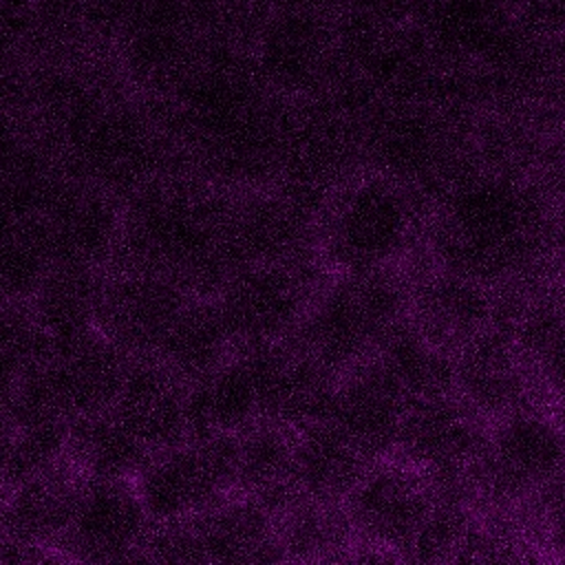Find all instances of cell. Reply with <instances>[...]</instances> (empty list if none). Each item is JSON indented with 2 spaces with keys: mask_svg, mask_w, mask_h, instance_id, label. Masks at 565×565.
Here are the masks:
<instances>
[{
  "mask_svg": "<svg viewBox=\"0 0 565 565\" xmlns=\"http://www.w3.org/2000/svg\"><path fill=\"white\" fill-rule=\"evenodd\" d=\"M154 521L135 479H86L60 543L62 563L143 561Z\"/></svg>",
  "mask_w": 565,
  "mask_h": 565,
  "instance_id": "4fadbf2b",
  "label": "cell"
},
{
  "mask_svg": "<svg viewBox=\"0 0 565 565\" xmlns=\"http://www.w3.org/2000/svg\"><path fill=\"white\" fill-rule=\"evenodd\" d=\"M296 430L258 422L236 435V494L252 497L274 512L294 499Z\"/></svg>",
  "mask_w": 565,
  "mask_h": 565,
  "instance_id": "d4e9b609",
  "label": "cell"
},
{
  "mask_svg": "<svg viewBox=\"0 0 565 565\" xmlns=\"http://www.w3.org/2000/svg\"><path fill=\"white\" fill-rule=\"evenodd\" d=\"M499 324L516 342L550 402H565V276H534L501 289Z\"/></svg>",
  "mask_w": 565,
  "mask_h": 565,
  "instance_id": "e0dca14e",
  "label": "cell"
},
{
  "mask_svg": "<svg viewBox=\"0 0 565 565\" xmlns=\"http://www.w3.org/2000/svg\"><path fill=\"white\" fill-rule=\"evenodd\" d=\"M375 463L329 419L296 430L294 497L344 503L362 475Z\"/></svg>",
  "mask_w": 565,
  "mask_h": 565,
  "instance_id": "cb8c5ba5",
  "label": "cell"
},
{
  "mask_svg": "<svg viewBox=\"0 0 565 565\" xmlns=\"http://www.w3.org/2000/svg\"><path fill=\"white\" fill-rule=\"evenodd\" d=\"M488 422L455 391L411 402L395 450L397 457L441 483L466 486Z\"/></svg>",
  "mask_w": 565,
  "mask_h": 565,
  "instance_id": "9a60e30c",
  "label": "cell"
},
{
  "mask_svg": "<svg viewBox=\"0 0 565 565\" xmlns=\"http://www.w3.org/2000/svg\"><path fill=\"white\" fill-rule=\"evenodd\" d=\"M132 360L108 335L93 329L53 347L29 375L49 406L73 424L113 408Z\"/></svg>",
  "mask_w": 565,
  "mask_h": 565,
  "instance_id": "5bb4252c",
  "label": "cell"
},
{
  "mask_svg": "<svg viewBox=\"0 0 565 565\" xmlns=\"http://www.w3.org/2000/svg\"><path fill=\"white\" fill-rule=\"evenodd\" d=\"M408 406V393L373 355L338 375L324 419L380 461L393 455Z\"/></svg>",
  "mask_w": 565,
  "mask_h": 565,
  "instance_id": "d6986e66",
  "label": "cell"
},
{
  "mask_svg": "<svg viewBox=\"0 0 565 565\" xmlns=\"http://www.w3.org/2000/svg\"><path fill=\"white\" fill-rule=\"evenodd\" d=\"M419 190L404 179L360 166L322 196L313 223V254L327 274L406 267L422 238Z\"/></svg>",
  "mask_w": 565,
  "mask_h": 565,
  "instance_id": "3957f363",
  "label": "cell"
},
{
  "mask_svg": "<svg viewBox=\"0 0 565 565\" xmlns=\"http://www.w3.org/2000/svg\"><path fill=\"white\" fill-rule=\"evenodd\" d=\"M411 402L455 391V355L428 340L406 316L375 353Z\"/></svg>",
  "mask_w": 565,
  "mask_h": 565,
  "instance_id": "f546056e",
  "label": "cell"
},
{
  "mask_svg": "<svg viewBox=\"0 0 565 565\" xmlns=\"http://www.w3.org/2000/svg\"><path fill=\"white\" fill-rule=\"evenodd\" d=\"M236 435L192 433L154 450L135 486L154 523L196 516L236 494Z\"/></svg>",
  "mask_w": 565,
  "mask_h": 565,
  "instance_id": "ba28073f",
  "label": "cell"
},
{
  "mask_svg": "<svg viewBox=\"0 0 565 565\" xmlns=\"http://www.w3.org/2000/svg\"><path fill=\"white\" fill-rule=\"evenodd\" d=\"M249 55L263 84L280 99L305 102L327 90L324 33L311 11L282 4L258 31Z\"/></svg>",
  "mask_w": 565,
  "mask_h": 565,
  "instance_id": "ffe728a7",
  "label": "cell"
},
{
  "mask_svg": "<svg viewBox=\"0 0 565 565\" xmlns=\"http://www.w3.org/2000/svg\"><path fill=\"white\" fill-rule=\"evenodd\" d=\"M84 483L86 477L66 455L4 486V534L51 554L55 563L62 561L60 543L73 521Z\"/></svg>",
  "mask_w": 565,
  "mask_h": 565,
  "instance_id": "7402d4cb",
  "label": "cell"
},
{
  "mask_svg": "<svg viewBox=\"0 0 565 565\" xmlns=\"http://www.w3.org/2000/svg\"><path fill=\"white\" fill-rule=\"evenodd\" d=\"M49 263L106 269L121 243V196L66 174L33 218Z\"/></svg>",
  "mask_w": 565,
  "mask_h": 565,
  "instance_id": "7c38bea8",
  "label": "cell"
},
{
  "mask_svg": "<svg viewBox=\"0 0 565 565\" xmlns=\"http://www.w3.org/2000/svg\"><path fill=\"white\" fill-rule=\"evenodd\" d=\"M236 351L210 291H196L152 355L185 384H194Z\"/></svg>",
  "mask_w": 565,
  "mask_h": 565,
  "instance_id": "4316f807",
  "label": "cell"
},
{
  "mask_svg": "<svg viewBox=\"0 0 565 565\" xmlns=\"http://www.w3.org/2000/svg\"><path fill=\"white\" fill-rule=\"evenodd\" d=\"M556 203L525 172L475 166L439 192L428 227L430 263L508 289L552 258Z\"/></svg>",
  "mask_w": 565,
  "mask_h": 565,
  "instance_id": "6da1fadb",
  "label": "cell"
},
{
  "mask_svg": "<svg viewBox=\"0 0 565 565\" xmlns=\"http://www.w3.org/2000/svg\"><path fill=\"white\" fill-rule=\"evenodd\" d=\"M408 300V267L327 274L291 342L340 375L382 349L406 320Z\"/></svg>",
  "mask_w": 565,
  "mask_h": 565,
  "instance_id": "277c9868",
  "label": "cell"
},
{
  "mask_svg": "<svg viewBox=\"0 0 565 565\" xmlns=\"http://www.w3.org/2000/svg\"><path fill=\"white\" fill-rule=\"evenodd\" d=\"M282 563L351 561L355 536L342 503H322L302 497L276 510Z\"/></svg>",
  "mask_w": 565,
  "mask_h": 565,
  "instance_id": "83f0119b",
  "label": "cell"
},
{
  "mask_svg": "<svg viewBox=\"0 0 565 565\" xmlns=\"http://www.w3.org/2000/svg\"><path fill=\"white\" fill-rule=\"evenodd\" d=\"M190 0H130L115 35L121 79L150 102L168 99L203 51V38Z\"/></svg>",
  "mask_w": 565,
  "mask_h": 565,
  "instance_id": "9c48e42d",
  "label": "cell"
},
{
  "mask_svg": "<svg viewBox=\"0 0 565 565\" xmlns=\"http://www.w3.org/2000/svg\"><path fill=\"white\" fill-rule=\"evenodd\" d=\"M327 278L316 256L232 269L210 291L236 349L289 342Z\"/></svg>",
  "mask_w": 565,
  "mask_h": 565,
  "instance_id": "8992f818",
  "label": "cell"
},
{
  "mask_svg": "<svg viewBox=\"0 0 565 565\" xmlns=\"http://www.w3.org/2000/svg\"><path fill=\"white\" fill-rule=\"evenodd\" d=\"M53 351L29 298L0 300V397L38 369Z\"/></svg>",
  "mask_w": 565,
  "mask_h": 565,
  "instance_id": "4dcf8cb0",
  "label": "cell"
},
{
  "mask_svg": "<svg viewBox=\"0 0 565 565\" xmlns=\"http://www.w3.org/2000/svg\"><path fill=\"white\" fill-rule=\"evenodd\" d=\"M545 556L565 561V479L525 510Z\"/></svg>",
  "mask_w": 565,
  "mask_h": 565,
  "instance_id": "1f68e13d",
  "label": "cell"
},
{
  "mask_svg": "<svg viewBox=\"0 0 565 565\" xmlns=\"http://www.w3.org/2000/svg\"><path fill=\"white\" fill-rule=\"evenodd\" d=\"M104 271L82 265H49L29 302L53 347L97 329Z\"/></svg>",
  "mask_w": 565,
  "mask_h": 565,
  "instance_id": "484cf974",
  "label": "cell"
},
{
  "mask_svg": "<svg viewBox=\"0 0 565 565\" xmlns=\"http://www.w3.org/2000/svg\"><path fill=\"white\" fill-rule=\"evenodd\" d=\"M152 452L192 435L190 384L154 358H135L110 408Z\"/></svg>",
  "mask_w": 565,
  "mask_h": 565,
  "instance_id": "603a6c76",
  "label": "cell"
},
{
  "mask_svg": "<svg viewBox=\"0 0 565 565\" xmlns=\"http://www.w3.org/2000/svg\"><path fill=\"white\" fill-rule=\"evenodd\" d=\"M66 450L86 479H135L152 455L113 411L75 419Z\"/></svg>",
  "mask_w": 565,
  "mask_h": 565,
  "instance_id": "f1b7e54d",
  "label": "cell"
},
{
  "mask_svg": "<svg viewBox=\"0 0 565 565\" xmlns=\"http://www.w3.org/2000/svg\"><path fill=\"white\" fill-rule=\"evenodd\" d=\"M4 501H7V488L0 483V536L4 534Z\"/></svg>",
  "mask_w": 565,
  "mask_h": 565,
  "instance_id": "e575fe53",
  "label": "cell"
},
{
  "mask_svg": "<svg viewBox=\"0 0 565 565\" xmlns=\"http://www.w3.org/2000/svg\"><path fill=\"white\" fill-rule=\"evenodd\" d=\"M552 258L558 260L565 276V201L556 205L554 216V236H552Z\"/></svg>",
  "mask_w": 565,
  "mask_h": 565,
  "instance_id": "836d02e7",
  "label": "cell"
},
{
  "mask_svg": "<svg viewBox=\"0 0 565 565\" xmlns=\"http://www.w3.org/2000/svg\"><path fill=\"white\" fill-rule=\"evenodd\" d=\"M554 408H556V413H558V417H561V422H563V430H565V402L556 404Z\"/></svg>",
  "mask_w": 565,
  "mask_h": 565,
  "instance_id": "d590c367",
  "label": "cell"
},
{
  "mask_svg": "<svg viewBox=\"0 0 565 565\" xmlns=\"http://www.w3.org/2000/svg\"><path fill=\"white\" fill-rule=\"evenodd\" d=\"M260 4H265V2H271V4H278V7H282V4H289L291 0H258Z\"/></svg>",
  "mask_w": 565,
  "mask_h": 565,
  "instance_id": "8d00e7d4",
  "label": "cell"
},
{
  "mask_svg": "<svg viewBox=\"0 0 565 565\" xmlns=\"http://www.w3.org/2000/svg\"><path fill=\"white\" fill-rule=\"evenodd\" d=\"M227 188L177 168L121 199V243L115 263L172 271L199 291L223 278L221 234Z\"/></svg>",
  "mask_w": 565,
  "mask_h": 565,
  "instance_id": "7a4b0ae2",
  "label": "cell"
},
{
  "mask_svg": "<svg viewBox=\"0 0 565 565\" xmlns=\"http://www.w3.org/2000/svg\"><path fill=\"white\" fill-rule=\"evenodd\" d=\"M408 278V320L452 355L501 320L499 287L435 263Z\"/></svg>",
  "mask_w": 565,
  "mask_h": 565,
  "instance_id": "2e32d148",
  "label": "cell"
},
{
  "mask_svg": "<svg viewBox=\"0 0 565 565\" xmlns=\"http://www.w3.org/2000/svg\"><path fill=\"white\" fill-rule=\"evenodd\" d=\"M269 351L271 347L236 349L190 384L192 433L238 435L267 419Z\"/></svg>",
  "mask_w": 565,
  "mask_h": 565,
  "instance_id": "44dd1931",
  "label": "cell"
},
{
  "mask_svg": "<svg viewBox=\"0 0 565 565\" xmlns=\"http://www.w3.org/2000/svg\"><path fill=\"white\" fill-rule=\"evenodd\" d=\"M318 203L274 181L227 190L221 258L223 276L232 269L313 254Z\"/></svg>",
  "mask_w": 565,
  "mask_h": 565,
  "instance_id": "30bf717a",
  "label": "cell"
},
{
  "mask_svg": "<svg viewBox=\"0 0 565 565\" xmlns=\"http://www.w3.org/2000/svg\"><path fill=\"white\" fill-rule=\"evenodd\" d=\"M563 479V422L552 404H532L488 422L466 490L479 512H523Z\"/></svg>",
  "mask_w": 565,
  "mask_h": 565,
  "instance_id": "5b68a950",
  "label": "cell"
},
{
  "mask_svg": "<svg viewBox=\"0 0 565 565\" xmlns=\"http://www.w3.org/2000/svg\"><path fill=\"white\" fill-rule=\"evenodd\" d=\"M143 561L157 563H282L276 512L243 494L172 523H154Z\"/></svg>",
  "mask_w": 565,
  "mask_h": 565,
  "instance_id": "52a82bcc",
  "label": "cell"
},
{
  "mask_svg": "<svg viewBox=\"0 0 565 565\" xmlns=\"http://www.w3.org/2000/svg\"><path fill=\"white\" fill-rule=\"evenodd\" d=\"M196 291L172 271L113 263L102 278L97 329L128 355L152 358Z\"/></svg>",
  "mask_w": 565,
  "mask_h": 565,
  "instance_id": "8fae6325",
  "label": "cell"
},
{
  "mask_svg": "<svg viewBox=\"0 0 565 565\" xmlns=\"http://www.w3.org/2000/svg\"><path fill=\"white\" fill-rule=\"evenodd\" d=\"M455 393L486 422L532 404H552L503 324L455 353Z\"/></svg>",
  "mask_w": 565,
  "mask_h": 565,
  "instance_id": "ac0fdd59",
  "label": "cell"
},
{
  "mask_svg": "<svg viewBox=\"0 0 565 565\" xmlns=\"http://www.w3.org/2000/svg\"><path fill=\"white\" fill-rule=\"evenodd\" d=\"M13 441H15V424H13V417H11L4 399L0 397V483H4V479H7Z\"/></svg>",
  "mask_w": 565,
  "mask_h": 565,
  "instance_id": "d6a6232c",
  "label": "cell"
}]
</instances>
